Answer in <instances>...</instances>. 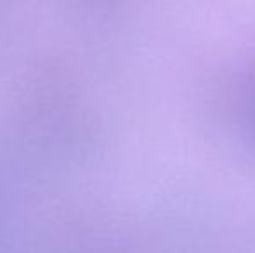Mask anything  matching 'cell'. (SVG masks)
I'll return each mask as SVG.
<instances>
[]
</instances>
